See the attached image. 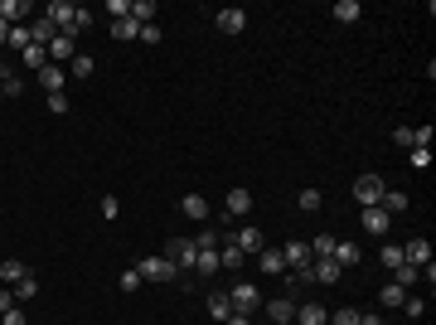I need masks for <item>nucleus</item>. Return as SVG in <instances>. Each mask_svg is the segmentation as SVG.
<instances>
[{
  "label": "nucleus",
  "instance_id": "obj_1",
  "mask_svg": "<svg viewBox=\"0 0 436 325\" xmlns=\"http://www.w3.org/2000/svg\"><path fill=\"white\" fill-rule=\"evenodd\" d=\"M160 257H165V262H175L180 282H189V277H194V257H199V248H194V238H170Z\"/></svg>",
  "mask_w": 436,
  "mask_h": 325
},
{
  "label": "nucleus",
  "instance_id": "obj_2",
  "mask_svg": "<svg viewBox=\"0 0 436 325\" xmlns=\"http://www.w3.org/2000/svg\"><path fill=\"white\" fill-rule=\"evenodd\" d=\"M281 257H286V272H291L296 282H311V267H316V257H311L306 238H291V243L281 248Z\"/></svg>",
  "mask_w": 436,
  "mask_h": 325
},
{
  "label": "nucleus",
  "instance_id": "obj_3",
  "mask_svg": "<svg viewBox=\"0 0 436 325\" xmlns=\"http://www.w3.org/2000/svg\"><path fill=\"white\" fill-rule=\"evenodd\" d=\"M136 272H141V282H180L175 262H165L160 252H155V257H141V262H136Z\"/></svg>",
  "mask_w": 436,
  "mask_h": 325
},
{
  "label": "nucleus",
  "instance_id": "obj_4",
  "mask_svg": "<svg viewBox=\"0 0 436 325\" xmlns=\"http://www.w3.org/2000/svg\"><path fill=\"white\" fill-rule=\"evenodd\" d=\"M383 190H388V185H383L378 175H359V180H354V199H359L364 209H373V204L383 199Z\"/></svg>",
  "mask_w": 436,
  "mask_h": 325
},
{
  "label": "nucleus",
  "instance_id": "obj_5",
  "mask_svg": "<svg viewBox=\"0 0 436 325\" xmlns=\"http://www.w3.org/2000/svg\"><path fill=\"white\" fill-rule=\"evenodd\" d=\"M228 301H233V311H242V316H252V311L262 306V292H257V287H247V282H233V292H228Z\"/></svg>",
  "mask_w": 436,
  "mask_h": 325
},
{
  "label": "nucleus",
  "instance_id": "obj_6",
  "mask_svg": "<svg viewBox=\"0 0 436 325\" xmlns=\"http://www.w3.org/2000/svg\"><path fill=\"white\" fill-rule=\"evenodd\" d=\"M242 214H252V190H228V204H223V223H233V218H242Z\"/></svg>",
  "mask_w": 436,
  "mask_h": 325
},
{
  "label": "nucleus",
  "instance_id": "obj_7",
  "mask_svg": "<svg viewBox=\"0 0 436 325\" xmlns=\"http://www.w3.org/2000/svg\"><path fill=\"white\" fill-rule=\"evenodd\" d=\"M73 15H78V5H73V0H54V5L44 10V20H49V24H54L59 34H63V29L73 24Z\"/></svg>",
  "mask_w": 436,
  "mask_h": 325
},
{
  "label": "nucleus",
  "instance_id": "obj_8",
  "mask_svg": "<svg viewBox=\"0 0 436 325\" xmlns=\"http://www.w3.org/2000/svg\"><path fill=\"white\" fill-rule=\"evenodd\" d=\"M214 24L223 29V34H242L247 29V10H238V5H228V10H218Z\"/></svg>",
  "mask_w": 436,
  "mask_h": 325
},
{
  "label": "nucleus",
  "instance_id": "obj_9",
  "mask_svg": "<svg viewBox=\"0 0 436 325\" xmlns=\"http://www.w3.org/2000/svg\"><path fill=\"white\" fill-rule=\"evenodd\" d=\"M29 15H34L29 0H0V20L5 24H29Z\"/></svg>",
  "mask_w": 436,
  "mask_h": 325
},
{
  "label": "nucleus",
  "instance_id": "obj_10",
  "mask_svg": "<svg viewBox=\"0 0 436 325\" xmlns=\"http://www.w3.org/2000/svg\"><path fill=\"white\" fill-rule=\"evenodd\" d=\"M262 243H267V238H262V228H252V223L233 233V248H238L242 257H247V252H262Z\"/></svg>",
  "mask_w": 436,
  "mask_h": 325
},
{
  "label": "nucleus",
  "instance_id": "obj_11",
  "mask_svg": "<svg viewBox=\"0 0 436 325\" xmlns=\"http://www.w3.org/2000/svg\"><path fill=\"white\" fill-rule=\"evenodd\" d=\"M403 262H407V267H427V262H432V243H427V238L403 243Z\"/></svg>",
  "mask_w": 436,
  "mask_h": 325
},
{
  "label": "nucleus",
  "instance_id": "obj_12",
  "mask_svg": "<svg viewBox=\"0 0 436 325\" xmlns=\"http://www.w3.org/2000/svg\"><path fill=\"white\" fill-rule=\"evenodd\" d=\"M73 59H78V39L59 34V39L49 44V63H73Z\"/></svg>",
  "mask_w": 436,
  "mask_h": 325
},
{
  "label": "nucleus",
  "instance_id": "obj_13",
  "mask_svg": "<svg viewBox=\"0 0 436 325\" xmlns=\"http://www.w3.org/2000/svg\"><path fill=\"white\" fill-rule=\"evenodd\" d=\"M267 316L277 325H291L296 321V301H291V296H272V301H267Z\"/></svg>",
  "mask_w": 436,
  "mask_h": 325
},
{
  "label": "nucleus",
  "instance_id": "obj_14",
  "mask_svg": "<svg viewBox=\"0 0 436 325\" xmlns=\"http://www.w3.org/2000/svg\"><path fill=\"white\" fill-rule=\"evenodd\" d=\"M388 223H393V214H388V209H378V204H373V209H364V228H368L373 238H388Z\"/></svg>",
  "mask_w": 436,
  "mask_h": 325
},
{
  "label": "nucleus",
  "instance_id": "obj_15",
  "mask_svg": "<svg viewBox=\"0 0 436 325\" xmlns=\"http://www.w3.org/2000/svg\"><path fill=\"white\" fill-rule=\"evenodd\" d=\"M257 267H262L267 277H281V272H286V257H281V248H262V252H257Z\"/></svg>",
  "mask_w": 436,
  "mask_h": 325
},
{
  "label": "nucleus",
  "instance_id": "obj_16",
  "mask_svg": "<svg viewBox=\"0 0 436 325\" xmlns=\"http://www.w3.org/2000/svg\"><path fill=\"white\" fill-rule=\"evenodd\" d=\"M329 321V311L320 306V301H306V306H296V321L291 325H325Z\"/></svg>",
  "mask_w": 436,
  "mask_h": 325
},
{
  "label": "nucleus",
  "instance_id": "obj_17",
  "mask_svg": "<svg viewBox=\"0 0 436 325\" xmlns=\"http://www.w3.org/2000/svg\"><path fill=\"white\" fill-rule=\"evenodd\" d=\"M344 277V267L334 262V257H316V267H311V282H339Z\"/></svg>",
  "mask_w": 436,
  "mask_h": 325
},
{
  "label": "nucleus",
  "instance_id": "obj_18",
  "mask_svg": "<svg viewBox=\"0 0 436 325\" xmlns=\"http://www.w3.org/2000/svg\"><path fill=\"white\" fill-rule=\"evenodd\" d=\"M29 39H34V44H44V49H49V44H54V39H59V29H54V24H49V20H44V15H34V20H29Z\"/></svg>",
  "mask_w": 436,
  "mask_h": 325
},
{
  "label": "nucleus",
  "instance_id": "obj_19",
  "mask_svg": "<svg viewBox=\"0 0 436 325\" xmlns=\"http://www.w3.org/2000/svg\"><path fill=\"white\" fill-rule=\"evenodd\" d=\"M39 88H44V93H63V68H59V63H44V68H39Z\"/></svg>",
  "mask_w": 436,
  "mask_h": 325
},
{
  "label": "nucleus",
  "instance_id": "obj_20",
  "mask_svg": "<svg viewBox=\"0 0 436 325\" xmlns=\"http://www.w3.org/2000/svg\"><path fill=\"white\" fill-rule=\"evenodd\" d=\"M329 257L349 272V267H359V257H364V252H359V243H334V252H329Z\"/></svg>",
  "mask_w": 436,
  "mask_h": 325
},
{
  "label": "nucleus",
  "instance_id": "obj_21",
  "mask_svg": "<svg viewBox=\"0 0 436 325\" xmlns=\"http://www.w3.org/2000/svg\"><path fill=\"white\" fill-rule=\"evenodd\" d=\"M24 277H29V267H24L20 257H5V262H0V282H5V287H15V282H24Z\"/></svg>",
  "mask_w": 436,
  "mask_h": 325
},
{
  "label": "nucleus",
  "instance_id": "obj_22",
  "mask_svg": "<svg viewBox=\"0 0 436 325\" xmlns=\"http://www.w3.org/2000/svg\"><path fill=\"white\" fill-rule=\"evenodd\" d=\"M204 306H209V316H214V321H228V316H233L228 292H209V301H204Z\"/></svg>",
  "mask_w": 436,
  "mask_h": 325
},
{
  "label": "nucleus",
  "instance_id": "obj_23",
  "mask_svg": "<svg viewBox=\"0 0 436 325\" xmlns=\"http://www.w3.org/2000/svg\"><path fill=\"white\" fill-rule=\"evenodd\" d=\"M329 15H334L339 24H354V20L364 15V5H359V0H334V10H329Z\"/></svg>",
  "mask_w": 436,
  "mask_h": 325
},
{
  "label": "nucleus",
  "instance_id": "obj_24",
  "mask_svg": "<svg viewBox=\"0 0 436 325\" xmlns=\"http://www.w3.org/2000/svg\"><path fill=\"white\" fill-rule=\"evenodd\" d=\"M136 34H141V24H136L131 15H121V20H111V39H116V44H126V39H136Z\"/></svg>",
  "mask_w": 436,
  "mask_h": 325
},
{
  "label": "nucleus",
  "instance_id": "obj_25",
  "mask_svg": "<svg viewBox=\"0 0 436 325\" xmlns=\"http://www.w3.org/2000/svg\"><path fill=\"white\" fill-rule=\"evenodd\" d=\"M20 63H24V68H29V73H39V68H44V63H49V49H44V44H29V49H24V54H20Z\"/></svg>",
  "mask_w": 436,
  "mask_h": 325
},
{
  "label": "nucleus",
  "instance_id": "obj_26",
  "mask_svg": "<svg viewBox=\"0 0 436 325\" xmlns=\"http://www.w3.org/2000/svg\"><path fill=\"white\" fill-rule=\"evenodd\" d=\"M10 292H15V306H24V301H34V296H39V277L29 272V277H24V282H15Z\"/></svg>",
  "mask_w": 436,
  "mask_h": 325
},
{
  "label": "nucleus",
  "instance_id": "obj_27",
  "mask_svg": "<svg viewBox=\"0 0 436 325\" xmlns=\"http://www.w3.org/2000/svg\"><path fill=\"white\" fill-rule=\"evenodd\" d=\"M378 209H388V214H403V209H407V190H383Z\"/></svg>",
  "mask_w": 436,
  "mask_h": 325
},
{
  "label": "nucleus",
  "instance_id": "obj_28",
  "mask_svg": "<svg viewBox=\"0 0 436 325\" xmlns=\"http://www.w3.org/2000/svg\"><path fill=\"white\" fill-rule=\"evenodd\" d=\"M180 214H189V218H209V204H204V195H185V199H180Z\"/></svg>",
  "mask_w": 436,
  "mask_h": 325
},
{
  "label": "nucleus",
  "instance_id": "obj_29",
  "mask_svg": "<svg viewBox=\"0 0 436 325\" xmlns=\"http://www.w3.org/2000/svg\"><path fill=\"white\" fill-rule=\"evenodd\" d=\"M93 68H98V63H93V54H78V59L68 63V78H78V83H83V78H93Z\"/></svg>",
  "mask_w": 436,
  "mask_h": 325
},
{
  "label": "nucleus",
  "instance_id": "obj_30",
  "mask_svg": "<svg viewBox=\"0 0 436 325\" xmlns=\"http://www.w3.org/2000/svg\"><path fill=\"white\" fill-rule=\"evenodd\" d=\"M334 243H339V238H329V233H316L306 248H311V257H329V252H334Z\"/></svg>",
  "mask_w": 436,
  "mask_h": 325
},
{
  "label": "nucleus",
  "instance_id": "obj_31",
  "mask_svg": "<svg viewBox=\"0 0 436 325\" xmlns=\"http://www.w3.org/2000/svg\"><path fill=\"white\" fill-rule=\"evenodd\" d=\"M131 20L136 24H155V5L150 0H131Z\"/></svg>",
  "mask_w": 436,
  "mask_h": 325
},
{
  "label": "nucleus",
  "instance_id": "obj_32",
  "mask_svg": "<svg viewBox=\"0 0 436 325\" xmlns=\"http://www.w3.org/2000/svg\"><path fill=\"white\" fill-rule=\"evenodd\" d=\"M83 29H93V10H83V5H78V15H73V24H68L63 34H68V39H78Z\"/></svg>",
  "mask_w": 436,
  "mask_h": 325
},
{
  "label": "nucleus",
  "instance_id": "obj_33",
  "mask_svg": "<svg viewBox=\"0 0 436 325\" xmlns=\"http://www.w3.org/2000/svg\"><path fill=\"white\" fill-rule=\"evenodd\" d=\"M5 44H10V49H20V54H24V49H29V44H34V39H29V24H10V39H5Z\"/></svg>",
  "mask_w": 436,
  "mask_h": 325
},
{
  "label": "nucleus",
  "instance_id": "obj_34",
  "mask_svg": "<svg viewBox=\"0 0 436 325\" xmlns=\"http://www.w3.org/2000/svg\"><path fill=\"white\" fill-rule=\"evenodd\" d=\"M320 204H325V199H320V190H311V185H306V190L296 195V209H306V214H316Z\"/></svg>",
  "mask_w": 436,
  "mask_h": 325
},
{
  "label": "nucleus",
  "instance_id": "obj_35",
  "mask_svg": "<svg viewBox=\"0 0 436 325\" xmlns=\"http://www.w3.org/2000/svg\"><path fill=\"white\" fill-rule=\"evenodd\" d=\"M378 301H383V306H403V301H407V287H398V282H388V287L378 292Z\"/></svg>",
  "mask_w": 436,
  "mask_h": 325
},
{
  "label": "nucleus",
  "instance_id": "obj_36",
  "mask_svg": "<svg viewBox=\"0 0 436 325\" xmlns=\"http://www.w3.org/2000/svg\"><path fill=\"white\" fill-rule=\"evenodd\" d=\"M378 257H383V267H388V272H398V267H403V248H393V243H383V248H378Z\"/></svg>",
  "mask_w": 436,
  "mask_h": 325
},
{
  "label": "nucleus",
  "instance_id": "obj_37",
  "mask_svg": "<svg viewBox=\"0 0 436 325\" xmlns=\"http://www.w3.org/2000/svg\"><path fill=\"white\" fill-rule=\"evenodd\" d=\"M393 282H398V287H417V282H422V267H407V262H403V267L393 272Z\"/></svg>",
  "mask_w": 436,
  "mask_h": 325
},
{
  "label": "nucleus",
  "instance_id": "obj_38",
  "mask_svg": "<svg viewBox=\"0 0 436 325\" xmlns=\"http://www.w3.org/2000/svg\"><path fill=\"white\" fill-rule=\"evenodd\" d=\"M20 93H24V83H20L15 73H5V78H0V98H20Z\"/></svg>",
  "mask_w": 436,
  "mask_h": 325
},
{
  "label": "nucleus",
  "instance_id": "obj_39",
  "mask_svg": "<svg viewBox=\"0 0 436 325\" xmlns=\"http://www.w3.org/2000/svg\"><path fill=\"white\" fill-rule=\"evenodd\" d=\"M407 165H412V170H432V151H417V146H412V151H407Z\"/></svg>",
  "mask_w": 436,
  "mask_h": 325
},
{
  "label": "nucleus",
  "instance_id": "obj_40",
  "mask_svg": "<svg viewBox=\"0 0 436 325\" xmlns=\"http://www.w3.org/2000/svg\"><path fill=\"white\" fill-rule=\"evenodd\" d=\"M116 287H121V292H141V272H136V267H126V272H121V282H116Z\"/></svg>",
  "mask_w": 436,
  "mask_h": 325
},
{
  "label": "nucleus",
  "instance_id": "obj_41",
  "mask_svg": "<svg viewBox=\"0 0 436 325\" xmlns=\"http://www.w3.org/2000/svg\"><path fill=\"white\" fill-rule=\"evenodd\" d=\"M403 311H407L412 321H422V316H427V301H422V296H407V301H403Z\"/></svg>",
  "mask_w": 436,
  "mask_h": 325
},
{
  "label": "nucleus",
  "instance_id": "obj_42",
  "mask_svg": "<svg viewBox=\"0 0 436 325\" xmlns=\"http://www.w3.org/2000/svg\"><path fill=\"white\" fill-rule=\"evenodd\" d=\"M325 325H359V311H354V306H344V311H334Z\"/></svg>",
  "mask_w": 436,
  "mask_h": 325
},
{
  "label": "nucleus",
  "instance_id": "obj_43",
  "mask_svg": "<svg viewBox=\"0 0 436 325\" xmlns=\"http://www.w3.org/2000/svg\"><path fill=\"white\" fill-rule=\"evenodd\" d=\"M218 238H223V233H218V228H204V233H199V238H194V248H218Z\"/></svg>",
  "mask_w": 436,
  "mask_h": 325
},
{
  "label": "nucleus",
  "instance_id": "obj_44",
  "mask_svg": "<svg viewBox=\"0 0 436 325\" xmlns=\"http://www.w3.org/2000/svg\"><path fill=\"white\" fill-rule=\"evenodd\" d=\"M107 15H111V20H121V15H131V0H107Z\"/></svg>",
  "mask_w": 436,
  "mask_h": 325
},
{
  "label": "nucleus",
  "instance_id": "obj_45",
  "mask_svg": "<svg viewBox=\"0 0 436 325\" xmlns=\"http://www.w3.org/2000/svg\"><path fill=\"white\" fill-rule=\"evenodd\" d=\"M49 112L63 116V112H68V93H49Z\"/></svg>",
  "mask_w": 436,
  "mask_h": 325
},
{
  "label": "nucleus",
  "instance_id": "obj_46",
  "mask_svg": "<svg viewBox=\"0 0 436 325\" xmlns=\"http://www.w3.org/2000/svg\"><path fill=\"white\" fill-rule=\"evenodd\" d=\"M0 325H29V316L15 306V311H5V316H0Z\"/></svg>",
  "mask_w": 436,
  "mask_h": 325
},
{
  "label": "nucleus",
  "instance_id": "obj_47",
  "mask_svg": "<svg viewBox=\"0 0 436 325\" xmlns=\"http://www.w3.org/2000/svg\"><path fill=\"white\" fill-rule=\"evenodd\" d=\"M136 39H146V44H160V24H141V34Z\"/></svg>",
  "mask_w": 436,
  "mask_h": 325
},
{
  "label": "nucleus",
  "instance_id": "obj_48",
  "mask_svg": "<svg viewBox=\"0 0 436 325\" xmlns=\"http://www.w3.org/2000/svg\"><path fill=\"white\" fill-rule=\"evenodd\" d=\"M98 209H102V218H116V209H121V204H116V195H102V204H98Z\"/></svg>",
  "mask_w": 436,
  "mask_h": 325
},
{
  "label": "nucleus",
  "instance_id": "obj_49",
  "mask_svg": "<svg viewBox=\"0 0 436 325\" xmlns=\"http://www.w3.org/2000/svg\"><path fill=\"white\" fill-rule=\"evenodd\" d=\"M393 141H398V146H407V151H412V126H398V131H393Z\"/></svg>",
  "mask_w": 436,
  "mask_h": 325
},
{
  "label": "nucleus",
  "instance_id": "obj_50",
  "mask_svg": "<svg viewBox=\"0 0 436 325\" xmlns=\"http://www.w3.org/2000/svg\"><path fill=\"white\" fill-rule=\"evenodd\" d=\"M5 311H15V292H10V287H0V316H5Z\"/></svg>",
  "mask_w": 436,
  "mask_h": 325
},
{
  "label": "nucleus",
  "instance_id": "obj_51",
  "mask_svg": "<svg viewBox=\"0 0 436 325\" xmlns=\"http://www.w3.org/2000/svg\"><path fill=\"white\" fill-rule=\"evenodd\" d=\"M359 325H388V321H383L378 311H359Z\"/></svg>",
  "mask_w": 436,
  "mask_h": 325
},
{
  "label": "nucleus",
  "instance_id": "obj_52",
  "mask_svg": "<svg viewBox=\"0 0 436 325\" xmlns=\"http://www.w3.org/2000/svg\"><path fill=\"white\" fill-rule=\"evenodd\" d=\"M223 325H252V316H242V311H233V316H228Z\"/></svg>",
  "mask_w": 436,
  "mask_h": 325
},
{
  "label": "nucleus",
  "instance_id": "obj_53",
  "mask_svg": "<svg viewBox=\"0 0 436 325\" xmlns=\"http://www.w3.org/2000/svg\"><path fill=\"white\" fill-rule=\"evenodd\" d=\"M5 39H10V24H5V20H0V44H5Z\"/></svg>",
  "mask_w": 436,
  "mask_h": 325
},
{
  "label": "nucleus",
  "instance_id": "obj_54",
  "mask_svg": "<svg viewBox=\"0 0 436 325\" xmlns=\"http://www.w3.org/2000/svg\"><path fill=\"white\" fill-rule=\"evenodd\" d=\"M5 73H10V68H5V63H0V78H5Z\"/></svg>",
  "mask_w": 436,
  "mask_h": 325
}]
</instances>
